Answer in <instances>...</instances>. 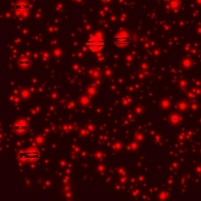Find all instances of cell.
<instances>
[{
	"mask_svg": "<svg viewBox=\"0 0 201 201\" xmlns=\"http://www.w3.org/2000/svg\"><path fill=\"white\" fill-rule=\"evenodd\" d=\"M42 142H43V138H42L41 137H37V138H36V143L41 144Z\"/></svg>",
	"mask_w": 201,
	"mask_h": 201,
	"instance_id": "cell-14",
	"label": "cell"
},
{
	"mask_svg": "<svg viewBox=\"0 0 201 201\" xmlns=\"http://www.w3.org/2000/svg\"><path fill=\"white\" fill-rule=\"evenodd\" d=\"M112 42L115 46L124 48L127 47L131 43V35H129V32L126 30H121L113 36Z\"/></svg>",
	"mask_w": 201,
	"mask_h": 201,
	"instance_id": "cell-3",
	"label": "cell"
},
{
	"mask_svg": "<svg viewBox=\"0 0 201 201\" xmlns=\"http://www.w3.org/2000/svg\"><path fill=\"white\" fill-rule=\"evenodd\" d=\"M14 131L16 133L18 134H22L24 133H26L28 131V128H29V125L26 120H18L15 124H14Z\"/></svg>",
	"mask_w": 201,
	"mask_h": 201,
	"instance_id": "cell-5",
	"label": "cell"
},
{
	"mask_svg": "<svg viewBox=\"0 0 201 201\" xmlns=\"http://www.w3.org/2000/svg\"><path fill=\"white\" fill-rule=\"evenodd\" d=\"M29 95H30V93H29V91L28 90H23V92H22V96L24 97V98H28L29 97Z\"/></svg>",
	"mask_w": 201,
	"mask_h": 201,
	"instance_id": "cell-12",
	"label": "cell"
},
{
	"mask_svg": "<svg viewBox=\"0 0 201 201\" xmlns=\"http://www.w3.org/2000/svg\"><path fill=\"white\" fill-rule=\"evenodd\" d=\"M14 9L16 12V15L19 17H27L29 14V10L30 9V5L26 0H19L15 3Z\"/></svg>",
	"mask_w": 201,
	"mask_h": 201,
	"instance_id": "cell-4",
	"label": "cell"
},
{
	"mask_svg": "<svg viewBox=\"0 0 201 201\" xmlns=\"http://www.w3.org/2000/svg\"><path fill=\"white\" fill-rule=\"evenodd\" d=\"M185 107H186V104L185 102H181V103H180V109H181V110H185Z\"/></svg>",
	"mask_w": 201,
	"mask_h": 201,
	"instance_id": "cell-15",
	"label": "cell"
},
{
	"mask_svg": "<svg viewBox=\"0 0 201 201\" xmlns=\"http://www.w3.org/2000/svg\"><path fill=\"white\" fill-rule=\"evenodd\" d=\"M183 66H184L185 68H189V67L190 66V60H189V59H185V60H184V62H183Z\"/></svg>",
	"mask_w": 201,
	"mask_h": 201,
	"instance_id": "cell-11",
	"label": "cell"
},
{
	"mask_svg": "<svg viewBox=\"0 0 201 201\" xmlns=\"http://www.w3.org/2000/svg\"><path fill=\"white\" fill-rule=\"evenodd\" d=\"M162 106H163V108H168V106H169V101L165 99L163 102H162Z\"/></svg>",
	"mask_w": 201,
	"mask_h": 201,
	"instance_id": "cell-13",
	"label": "cell"
},
{
	"mask_svg": "<svg viewBox=\"0 0 201 201\" xmlns=\"http://www.w3.org/2000/svg\"><path fill=\"white\" fill-rule=\"evenodd\" d=\"M18 64H19V66H20L21 68L28 69L30 66V61L28 59L27 57H22V58H20V60H19Z\"/></svg>",
	"mask_w": 201,
	"mask_h": 201,
	"instance_id": "cell-6",
	"label": "cell"
},
{
	"mask_svg": "<svg viewBox=\"0 0 201 201\" xmlns=\"http://www.w3.org/2000/svg\"><path fill=\"white\" fill-rule=\"evenodd\" d=\"M95 91H96V89H95V87H94V86L88 87V89H87V93H88V95H92V94H94V93H95Z\"/></svg>",
	"mask_w": 201,
	"mask_h": 201,
	"instance_id": "cell-10",
	"label": "cell"
},
{
	"mask_svg": "<svg viewBox=\"0 0 201 201\" xmlns=\"http://www.w3.org/2000/svg\"><path fill=\"white\" fill-rule=\"evenodd\" d=\"M181 121V118H180V116L177 113H174L171 115L170 117V123L173 125H178L179 123Z\"/></svg>",
	"mask_w": 201,
	"mask_h": 201,
	"instance_id": "cell-7",
	"label": "cell"
},
{
	"mask_svg": "<svg viewBox=\"0 0 201 201\" xmlns=\"http://www.w3.org/2000/svg\"><path fill=\"white\" fill-rule=\"evenodd\" d=\"M170 7H171L172 9H174V10L178 9V7H179V2L177 1V0H173V1H171V3H170Z\"/></svg>",
	"mask_w": 201,
	"mask_h": 201,
	"instance_id": "cell-9",
	"label": "cell"
},
{
	"mask_svg": "<svg viewBox=\"0 0 201 201\" xmlns=\"http://www.w3.org/2000/svg\"><path fill=\"white\" fill-rule=\"evenodd\" d=\"M80 102H81V104L83 105V106H86L88 103H89V98L87 96H82L81 97V99H80Z\"/></svg>",
	"mask_w": 201,
	"mask_h": 201,
	"instance_id": "cell-8",
	"label": "cell"
},
{
	"mask_svg": "<svg viewBox=\"0 0 201 201\" xmlns=\"http://www.w3.org/2000/svg\"><path fill=\"white\" fill-rule=\"evenodd\" d=\"M86 47L91 51V52H99L106 47V40L103 37L102 32L96 31L86 41Z\"/></svg>",
	"mask_w": 201,
	"mask_h": 201,
	"instance_id": "cell-1",
	"label": "cell"
},
{
	"mask_svg": "<svg viewBox=\"0 0 201 201\" xmlns=\"http://www.w3.org/2000/svg\"><path fill=\"white\" fill-rule=\"evenodd\" d=\"M19 160L27 162V161H36L40 158V152L36 147H30L20 151L18 154Z\"/></svg>",
	"mask_w": 201,
	"mask_h": 201,
	"instance_id": "cell-2",
	"label": "cell"
}]
</instances>
